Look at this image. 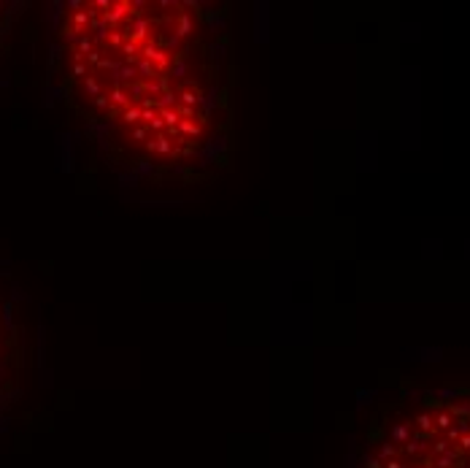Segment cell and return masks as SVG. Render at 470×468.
<instances>
[{
	"mask_svg": "<svg viewBox=\"0 0 470 468\" xmlns=\"http://www.w3.org/2000/svg\"><path fill=\"white\" fill-rule=\"evenodd\" d=\"M357 468H470V393H424L379 417Z\"/></svg>",
	"mask_w": 470,
	"mask_h": 468,
	"instance_id": "cell-2",
	"label": "cell"
},
{
	"mask_svg": "<svg viewBox=\"0 0 470 468\" xmlns=\"http://www.w3.org/2000/svg\"><path fill=\"white\" fill-rule=\"evenodd\" d=\"M0 365H3V330H0Z\"/></svg>",
	"mask_w": 470,
	"mask_h": 468,
	"instance_id": "cell-3",
	"label": "cell"
},
{
	"mask_svg": "<svg viewBox=\"0 0 470 468\" xmlns=\"http://www.w3.org/2000/svg\"><path fill=\"white\" fill-rule=\"evenodd\" d=\"M0 9H3V6H0Z\"/></svg>",
	"mask_w": 470,
	"mask_h": 468,
	"instance_id": "cell-4",
	"label": "cell"
},
{
	"mask_svg": "<svg viewBox=\"0 0 470 468\" xmlns=\"http://www.w3.org/2000/svg\"><path fill=\"white\" fill-rule=\"evenodd\" d=\"M70 95L138 163L200 160L227 119V46L184 0H81L60 22Z\"/></svg>",
	"mask_w": 470,
	"mask_h": 468,
	"instance_id": "cell-1",
	"label": "cell"
}]
</instances>
